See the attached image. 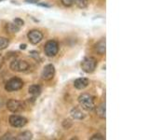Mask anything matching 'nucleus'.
I'll return each mask as SVG.
<instances>
[{"mask_svg": "<svg viewBox=\"0 0 149 140\" xmlns=\"http://www.w3.org/2000/svg\"><path fill=\"white\" fill-rule=\"evenodd\" d=\"M74 4L79 8H85L88 5V0H74Z\"/></svg>", "mask_w": 149, "mask_h": 140, "instance_id": "f3484780", "label": "nucleus"}, {"mask_svg": "<svg viewBox=\"0 0 149 140\" xmlns=\"http://www.w3.org/2000/svg\"><path fill=\"white\" fill-rule=\"evenodd\" d=\"M88 84H90V79L87 78H79L74 81V86L77 90H83L88 86Z\"/></svg>", "mask_w": 149, "mask_h": 140, "instance_id": "9d476101", "label": "nucleus"}, {"mask_svg": "<svg viewBox=\"0 0 149 140\" xmlns=\"http://www.w3.org/2000/svg\"><path fill=\"white\" fill-rule=\"evenodd\" d=\"M97 67V60L94 57H86L81 62V68L85 73H92Z\"/></svg>", "mask_w": 149, "mask_h": 140, "instance_id": "7ed1b4c3", "label": "nucleus"}, {"mask_svg": "<svg viewBox=\"0 0 149 140\" xmlns=\"http://www.w3.org/2000/svg\"><path fill=\"white\" fill-rule=\"evenodd\" d=\"M78 102L80 106L86 111H91L95 108L94 97L88 93H82L79 95Z\"/></svg>", "mask_w": 149, "mask_h": 140, "instance_id": "f257e3e1", "label": "nucleus"}, {"mask_svg": "<svg viewBox=\"0 0 149 140\" xmlns=\"http://www.w3.org/2000/svg\"><path fill=\"white\" fill-rule=\"evenodd\" d=\"M8 123L12 127L21 128L26 125L27 119L20 115H10L8 118Z\"/></svg>", "mask_w": 149, "mask_h": 140, "instance_id": "423d86ee", "label": "nucleus"}, {"mask_svg": "<svg viewBox=\"0 0 149 140\" xmlns=\"http://www.w3.org/2000/svg\"><path fill=\"white\" fill-rule=\"evenodd\" d=\"M72 125H73V123L71 121V120H69V119L64 120L63 123V127L64 129H70L72 127Z\"/></svg>", "mask_w": 149, "mask_h": 140, "instance_id": "6ab92c4d", "label": "nucleus"}, {"mask_svg": "<svg viewBox=\"0 0 149 140\" xmlns=\"http://www.w3.org/2000/svg\"><path fill=\"white\" fill-rule=\"evenodd\" d=\"M6 27H7V30L10 33H18L19 31H20V28H21V27L17 26L14 22L13 23H8Z\"/></svg>", "mask_w": 149, "mask_h": 140, "instance_id": "dca6fc26", "label": "nucleus"}, {"mask_svg": "<svg viewBox=\"0 0 149 140\" xmlns=\"http://www.w3.org/2000/svg\"><path fill=\"white\" fill-rule=\"evenodd\" d=\"M96 113L101 119H105V102H102V104L97 107Z\"/></svg>", "mask_w": 149, "mask_h": 140, "instance_id": "4468645a", "label": "nucleus"}, {"mask_svg": "<svg viewBox=\"0 0 149 140\" xmlns=\"http://www.w3.org/2000/svg\"><path fill=\"white\" fill-rule=\"evenodd\" d=\"M8 46V40L6 37H0V50H5Z\"/></svg>", "mask_w": 149, "mask_h": 140, "instance_id": "a211bd4d", "label": "nucleus"}, {"mask_svg": "<svg viewBox=\"0 0 149 140\" xmlns=\"http://www.w3.org/2000/svg\"><path fill=\"white\" fill-rule=\"evenodd\" d=\"M61 2L65 7H71L74 4V0H61Z\"/></svg>", "mask_w": 149, "mask_h": 140, "instance_id": "412c9836", "label": "nucleus"}, {"mask_svg": "<svg viewBox=\"0 0 149 140\" xmlns=\"http://www.w3.org/2000/svg\"><path fill=\"white\" fill-rule=\"evenodd\" d=\"M9 67H10L11 70H13V71H15V72H24L29 68V64H28L26 61L14 59L10 63Z\"/></svg>", "mask_w": 149, "mask_h": 140, "instance_id": "39448f33", "label": "nucleus"}, {"mask_svg": "<svg viewBox=\"0 0 149 140\" xmlns=\"http://www.w3.org/2000/svg\"><path fill=\"white\" fill-rule=\"evenodd\" d=\"M26 47H27L26 44H21V45H20V49H21V50H25V49H26Z\"/></svg>", "mask_w": 149, "mask_h": 140, "instance_id": "cd10ccee", "label": "nucleus"}, {"mask_svg": "<svg viewBox=\"0 0 149 140\" xmlns=\"http://www.w3.org/2000/svg\"><path fill=\"white\" fill-rule=\"evenodd\" d=\"M29 93L33 96V98L36 97H38L40 94H41V92H42V89L39 85H37V84H34V85H31L29 87Z\"/></svg>", "mask_w": 149, "mask_h": 140, "instance_id": "9b49d317", "label": "nucleus"}, {"mask_svg": "<svg viewBox=\"0 0 149 140\" xmlns=\"http://www.w3.org/2000/svg\"><path fill=\"white\" fill-rule=\"evenodd\" d=\"M32 138H33V134L30 132V131L22 132L21 134H19L17 137H15V139H18V140H29Z\"/></svg>", "mask_w": 149, "mask_h": 140, "instance_id": "2eb2a0df", "label": "nucleus"}, {"mask_svg": "<svg viewBox=\"0 0 149 140\" xmlns=\"http://www.w3.org/2000/svg\"><path fill=\"white\" fill-rule=\"evenodd\" d=\"M25 2L31 3V4H37V3H38V0H26Z\"/></svg>", "mask_w": 149, "mask_h": 140, "instance_id": "a878e982", "label": "nucleus"}, {"mask_svg": "<svg viewBox=\"0 0 149 140\" xmlns=\"http://www.w3.org/2000/svg\"><path fill=\"white\" fill-rule=\"evenodd\" d=\"M7 108L13 113H18V112H22L24 109V104L22 101L10 99L7 103Z\"/></svg>", "mask_w": 149, "mask_h": 140, "instance_id": "0eeeda50", "label": "nucleus"}, {"mask_svg": "<svg viewBox=\"0 0 149 140\" xmlns=\"http://www.w3.org/2000/svg\"><path fill=\"white\" fill-rule=\"evenodd\" d=\"M37 5H38V6H42V7H46V8H49L50 7V5L46 4V3H37Z\"/></svg>", "mask_w": 149, "mask_h": 140, "instance_id": "393cba45", "label": "nucleus"}, {"mask_svg": "<svg viewBox=\"0 0 149 140\" xmlns=\"http://www.w3.org/2000/svg\"><path fill=\"white\" fill-rule=\"evenodd\" d=\"M3 64H4V58H3V56L0 54V69H1Z\"/></svg>", "mask_w": 149, "mask_h": 140, "instance_id": "bb28decb", "label": "nucleus"}, {"mask_svg": "<svg viewBox=\"0 0 149 140\" xmlns=\"http://www.w3.org/2000/svg\"><path fill=\"white\" fill-rule=\"evenodd\" d=\"M45 54L49 57H53L59 51V44L56 40H49L44 46Z\"/></svg>", "mask_w": 149, "mask_h": 140, "instance_id": "20e7f679", "label": "nucleus"}, {"mask_svg": "<svg viewBox=\"0 0 149 140\" xmlns=\"http://www.w3.org/2000/svg\"><path fill=\"white\" fill-rule=\"evenodd\" d=\"M0 139L1 140H11V139H15V137L13 136V134H10V133H7V134H5L3 136L0 137Z\"/></svg>", "mask_w": 149, "mask_h": 140, "instance_id": "4be33fe9", "label": "nucleus"}, {"mask_svg": "<svg viewBox=\"0 0 149 140\" xmlns=\"http://www.w3.org/2000/svg\"><path fill=\"white\" fill-rule=\"evenodd\" d=\"M71 116L74 120H83L85 118V114L79 108H77V107H74L71 110Z\"/></svg>", "mask_w": 149, "mask_h": 140, "instance_id": "ddd939ff", "label": "nucleus"}, {"mask_svg": "<svg viewBox=\"0 0 149 140\" xmlns=\"http://www.w3.org/2000/svg\"><path fill=\"white\" fill-rule=\"evenodd\" d=\"M1 1H3V0H0V2H1Z\"/></svg>", "mask_w": 149, "mask_h": 140, "instance_id": "c85d7f7f", "label": "nucleus"}, {"mask_svg": "<svg viewBox=\"0 0 149 140\" xmlns=\"http://www.w3.org/2000/svg\"><path fill=\"white\" fill-rule=\"evenodd\" d=\"M96 139H105V137L104 136H102V134H94L93 136H91V140H96Z\"/></svg>", "mask_w": 149, "mask_h": 140, "instance_id": "b1692460", "label": "nucleus"}, {"mask_svg": "<svg viewBox=\"0 0 149 140\" xmlns=\"http://www.w3.org/2000/svg\"><path fill=\"white\" fill-rule=\"evenodd\" d=\"M22 87H23V81L20 78H17V77L11 78L6 82V84H5V90L9 92L19 91V90H21Z\"/></svg>", "mask_w": 149, "mask_h": 140, "instance_id": "f03ea898", "label": "nucleus"}, {"mask_svg": "<svg viewBox=\"0 0 149 140\" xmlns=\"http://www.w3.org/2000/svg\"><path fill=\"white\" fill-rule=\"evenodd\" d=\"M13 22L15 23V24L19 27H22L24 25V22H23L22 19H20V18H16V19H14V21Z\"/></svg>", "mask_w": 149, "mask_h": 140, "instance_id": "5701e85b", "label": "nucleus"}, {"mask_svg": "<svg viewBox=\"0 0 149 140\" xmlns=\"http://www.w3.org/2000/svg\"><path fill=\"white\" fill-rule=\"evenodd\" d=\"M27 37H28V39H29L30 43L36 45V44H38L39 42L43 39V34H42L39 30L34 29L28 32Z\"/></svg>", "mask_w": 149, "mask_h": 140, "instance_id": "6e6552de", "label": "nucleus"}, {"mask_svg": "<svg viewBox=\"0 0 149 140\" xmlns=\"http://www.w3.org/2000/svg\"><path fill=\"white\" fill-rule=\"evenodd\" d=\"M94 50L97 53H99L100 55H104L105 54V39H102L100 40L98 43L94 46Z\"/></svg>", "mask_w": 149, "mask_h": 140, "instance_id": "f8f14e48", "label": "nucleus"}, {"mask_svg": "<svg viewBox=\"0 0 149 140\" xmlns=\"http://www.w3.org/2000/svg\"><path fill=\"white\" fill-rule=\"evenodd\" d=\"M55 76V67L53 64H49L45 65V67L42 71V78L45 80H50Z\"/></svg>", "mask_w": 149, "mask_h": 140, "instance_id": "1a4fd4ad", "label": "nucleus"}, {"mask_svg": "<svg viewBox=\"0 0 149 140\" xmlns=\"http://www.w3.org/2000/svg\"><path fill=\"white\" fill-rule=\"evenodd\" d=\"M29 54H30L31 57H33L35 60H36V61H40V56H39V53L37 52L36 50H31Z\"/></svg>", "mask_w": 149, "mask_h": 140, "instance_id": "aec40b11", "label": "nucleus"}]
</instances>
